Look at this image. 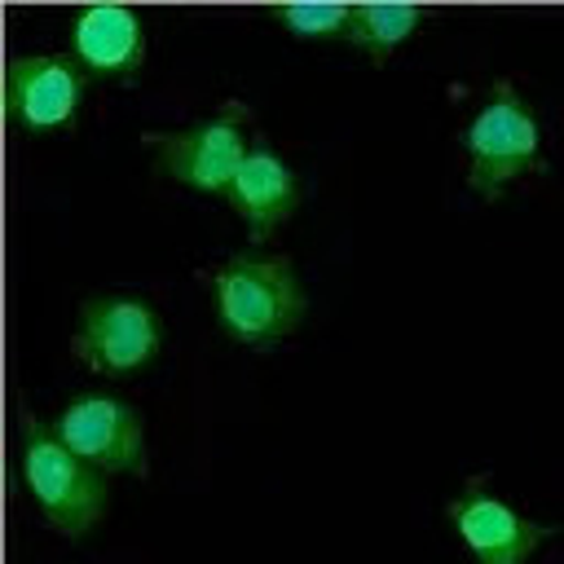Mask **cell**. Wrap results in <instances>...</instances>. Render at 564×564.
Segmentation results:
<instances>
[{"mask_svg":"<svg viewBox=\"0 0 564 564\" xmlns=\"http://www.w3.org/2000/svg\"><path fill=\"white\" fill-rule=\"evenodd\" d=\"M216 322L234 344L269 348L291 335L304 317V291L286 256L242 251L212 273Z\"/></svg>","mask_w":564,"mask_h":564,"instance_id":"6da1fadb","label":"cell"},{"mask_svg":"<svg viewBox=\"0 0 564 564\" xmlns=\"http://www.w3.org/2000/svg\"><path fill=\"white\" fill-rule=\"evenodd\" d=\"M22 485L35 498L40 516L66 533V538H84L110 507V489L106 476L84 463L75 449H66L57 441V432L48 423H40L31 410H22Z\"/></svg>","mask_w":564,"mask_h":564,"instance_id":"7a4b0ae2","label":"cell"},{"mask_svg":"<svg viewBox=\"0 0 564 564\" xmlns=\"http://www.w3.org/2000/svg\"><path fill=\"white\" fill-rule=\"evenodd\" d=\"M467 145V185L480 198H502V189L516 176H529L542 167V137L533 106L520 101V93L507 79H494L485 93V106L463 132Z\"/></svg>","mask_w":564,"mask_h":564,"instance_id":"3957f363","label":"cell"},{"mask_svg":"<svg viewBox=\"0 0 564 564\" xmlns=\"http://www.w3.org/2000/svg\"><path fill=\"white\" fill-rule=\"evenodd\" d=\"M247 106L242 101H225L220 115L181 128V132H145L141 141L154 150V163L163 176H172L176 185L203 189V194H229L242 159H247Z\"/></svg>","mask_w":564,"mask_h":564,"instance_id":"277c9868","label":"cell"},{"mask_svg":"<svg viewBox=\"0 0 564 564\" xmlns=\"http://www.w3.org/2000/svg\"><path fill=\"white\" fill-rule=\"evenodd\" d=\"M163 348V322L154 304L137 295H93L79 308L70 352L97 375H137Z\"/></svg>","mask_w":564,"mask_h":564,"instance_id":"5b68a950","label":"cell"},{"mask_svg":"<svg viewBox=\"0 0 564 564\" xmlns=\"http://www.w3.org/2000/svg\"><path fill=\"white\" fill-rule=\"evenodd\" d=\"M53 432L66 449H75L101 476H115V471L145 476V423L128 401L110 392H84L66 401L62 414L53 419Z\"/></svg>","mask_w":564,"mask_h":564,"instance_id":"8992f818","label":"cell"},{"mask_svg":"<svg viewBox=\"0 0 564 564\" xmlns=\"http://www.w3.org/2000/svg\"><path fill=\"white\" fill-rule=\"evenodd\" d=\"M88 75L70 53L13 57L4 70V119L18 132H57L75 128Z\"/></svg>","mask_w":564,"mask_h":564,"instance_id":"52a82bcc","label":"cell"},{"mask_svg":"<svg viewBox=\"0 0 564 564\" xmlns=\"http://www.w3.org/2000/svg\"><path fill=\"white\" fill-rule=\"evenodd\" d=\"M445 516L476 564H529V555L555 533V524H538L511 511L498 494L485 489V480H467L445 507Z\"/></svg>","mask_w":564,"mask_h":564,"instance_id":"ba28073f","label":"cell"},{"mask_svg":"<svg viewBox=\"0 0 564 564\" xmlns=\"http://www.w3.org/2000/svg\"><path fill=\"white\" fill-rule=\"evenodd\" d=\"M70 57L88 79L132 84L145 66V26L123 4H88L70 22Z\"/></svg>","mask_w":564,"mask_h":564,"instance_id":"9c48e42d","label":"cell"},{"mask_svg":"<svg viewBox=\"0 0 564 564\" xmlns=\"http://www.w3.org/2000/svg\"><path fill=\"white\" fill-rule=\"evenodd\" d=\"M225 198L242 216L251 242H269L273 229H282L295 216V207H300V181L273 154V145L264 137H256L247 145V159H242V167H238V176H234V185H229Z\"/></svg>","mask_w":564,"mask_h":564,"instance_id":"30bf717a","label":"cell"},{"mask_svg":"<svg viewBox=\"0 0 564 564\" xmlns=\"http://www.w3.org/2000/svg\"><path fill=\"white\" fill-rule=\"evenodd\" d=\"M423 22L419 4H352L348 44L370 53V62H388L392 48H401Z\"/></svg>","mask_w":564,"mask_h":564,"instance_id":"8fae6325","label":"cell"},{"mask_svg":"<svg viewBox=\"0 0 564 564\" xmlns=\"http://www.w3.org/2000/svg\"><path fill=\"white\" fill-rule=\"evenodd\" d=\"M273 22H282L295 40H348L352 4H282L273 9Z\"/></svg>","mask_w":564,"mask_h":564,"instance_id":"7c38bea8","label":"cell"}]
</instances>
